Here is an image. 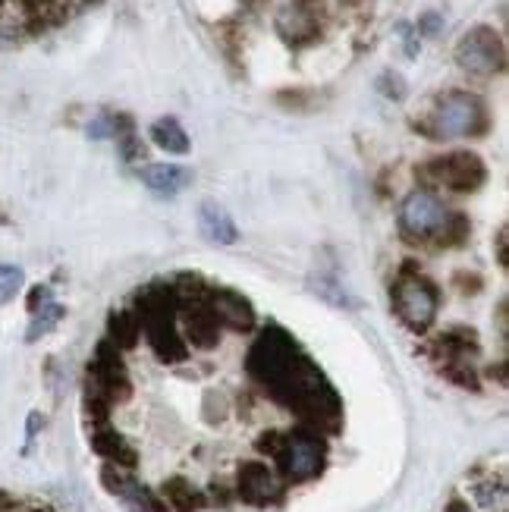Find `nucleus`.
Wrapping results in <instances>:
<instances>
[{
	"label": "nucleus",
	"instance_id": "f257e3e1",
	"mask_svg": "<svg viewBox=\"0 0 509 512\" xmlns=\"http://www.w3.org/2000/svg\"><path fill=\"white\" fill-rule=\"evenodd\" d=\"M277 406L290 409L305 428L318 434H337L343 428V399L327 381L324 371L312 362V355L302 352L299 359L286 368V374L274 387L264 390Z\"/></svg>",
	"mask_w": 509,
	"mask_h": 512
},
{
	"label": "nucleus",
	"instance_id": "f03ea898",
	"mask_svg": "<svg viewBox=\"0 0 509 512\" xmlns=\"http://www.w3.org/2000/svg\"><path fill=\"white\" fill-rule=\"evenodd\" d=\"M428 139H481L491 132V110L488 101L475 92H453L440 95L431 107V114L415 123Z\"/></svg>",
	"mask_w": 509,
	"mask_h": 512
},
{
	"label": "nucleus",
	"instance_id": "7ed1b4c3",
	"mask_svg": "<svg viewBox=\"0 0 509 512\" xmlns=\"http://www.w3.org/2000/svg\"><path fill=\"white\" fill-rule=\"evenodd\" d=\"M390 305L403 327L412 333H428L440 311V286L412 261H406L390 286Z\"/></svg>",
	"mask_w": 509,
	"mask_h": 512
},
{
	"label": "nucleus",
	"instance_id": "20e7f679",
	"mask_svg": "<svg viewBox=\"0 0 509 512\" xmlns=\"http://www.w3.org/2000/svg\"><path fill=\"white\" fill-rule=\"evenodd\" d=\"M302 352L305 349L299 346V340L290 330L280 324H268L258 330V337L252 340L246 352V374L261 390H268L280 381L286 368H290Z\"/></svg>",
	"mask_w": 509,
	"mask_h": 512
},
{
	"label": "nucleus",
	"instance_id": "39448f33",
	"mask_svg": "<svg viewBox=\"0 0 509 512\" xmlns=\"http://www.w3.org/2000/svg\"><path fill=\"white\" fill-rule=\"evenodd\" d=\"M283 481L305 484L327 469V437L299 425L296 431H283V443L274 456Z\"/></svg>",
	"mask_w": 509,
	"mask_h": 512
},
{
	"label": "nucleus",
	"instance_id": "423d86ee",
	"mask_svg": "<svg viewBox=\"0 0 509 512\" xmlns=\"http://www.w3.org/2000/svg\"><path fill=\"white\" fill-rule=\"evenodd\" d=\"M418 176H422L425 186L469 195L488 183V167H484V161L475 151H447V154H440V158H431L428 164H422Z\"/></svg>",
	"mask_w": 509,
	"mask_h": 512
},
{
	"label": "nucleus",
	"instance_id": "0eeeda50",
	"mask_svg": "<svg viewBox=\"0 0 509 512\" xmlns=\"http://www.w3.org/2000/svg\"><path fill=\"white\" fill-rule=\"evenodd\" d=\"M456 66L475 79H494L506 70V44L497 29L475 26L456 41Z\"/></svg>",
	"mask_w": 509,
	"mask_h": 512
},
{
	"label": "nucleus",
	"instance_id": "6e6552de",
	"mask_svg": "<svg viewBox=\"0 0 509 512\" xmlns=\"http://www.w3.org/2000/svg\"><path fill=\"white\" fill-rule=\"evenodd\" d=\"M447 214H450V208L440 202L431 189H415L403 198L396 227H400V236L409 242V246H434V239H437L440 227H444Z\"/></svg>",
	"mask_w": 509,
	"mask_h": 512
},
{
	"label": "nucleus",
	"instance_id": "1a4fd4ad",
	"mask_svg": "<svg viewBox=\"0 0 509 512\" xmlns=\"http://www.w3.org/2000/svg\"><path fill=\"white\" fill-rule=\"evenodd\" d=\"M85 387L101 393L110 406L129 403V396H132V377H129L123 352L114 343L101 340L95 346L92 359H88V365H85Z\"/></svg>",
	"mask_w": 509,
	"mask_h": 512
},
{
	"label": "nucleus",
	"instance_id": "9d476101",
	"mask_svg": "<svg viewBox=\"0 0 509 512\" xmlns=\"http://www.w3.org/2000/svg\"><path fill=\"white\" fill-rule=\"evenodd\" d=\"M324 26H327L324 0H283L274 16V29L290 48L315 44L324 35Z\"/></svg>",
	"mask_w": 509,
	"mask_h": 512
},
{
	"label": "nucleus",
	"instance_id": "9b49d317",
	"mask_svg": "<svg viewBox=\"0 0 509 512\" xmlns=\"http://www.w3.org/2000/svg\"><path fill=\"white\" fill-rule=\"evenodd\" d=\"M142 337L154 359L161 365H183L189 359V346L180 333V315H142Z\"/></svg>",
	"mask_w": 509,
	"mask_h": 512
},
{
	"label": "nucleus",
	"instance_id": "f8f14e48",
	"mask_svg": "<svg viewBox=\"0 0 509 512\" xmlns=\"http://www.w3.org/2000/svg\"><path fill=\"white\" fill-rule=\"evenodd\" d=\"M283 478L271 469L268 462H261V459H249V462H242L239 465V472H236V497L242 503H249V506H274L283 500Z\"/></svg>",
	"mask_w": 509,
	"mask_h": 512
},
{
	"label": "nucleus",
	"instance_id": "ddd939ff",
	"mask_svg": "<svg viewBox=\"0 0 509 512\" xmlns=\"http://www.w3.org/2000/svg\"><path fill=\"white\" fill-rule=\"evenodd\" d=\"M101 484H104V491L114 497L126 512H167L164 500L154 494L148 484H142L139 478H132V472H126V469H117V465L104 462Z\"/></svg>",
	"mask_w": 509,
	"mask_h": 512
},
{
	"label": "nucleus",
	"instance_id": "4468645a",
	"mask_svg": "<svg viewBox=\"0 0 509 512\" xmlns=\"http://www.w3.org/2000/svg\"><path fill=\"white\" fill-rule=\"evenodd\" d=\"M211 311H214V318L217 324L224 327V330H233V333H252L258 327V311L255 305L236 293V289H227V286H208V293L202 299Z\"/></svg>",
	"mask_w": 509,
	"mask_h": 512
},
{
	"label": "nucleus",
	"instance_id": "2eb2a0df",
	"mask_svg": "<svg viewBox=\"0 0 509 512\" xmlns=\"http://www.w3.org/2000/svg\"><path fill=\"white\" fill-rule=\"evenodd\" d=\"M431 359L440 365H459V362H472L478 359L481 352V337L475 327H466V324H456V327H447L444 333H437L428 346Z\"/></svg>",
	"mask_w": 509,
	"mask_h": 512
},
{
	"label": "nucleus",
	"instance_id": "dca6fc26",
	"mask_svg": "<svg viewBox=\"0 0 509 512\" xmlns=\"http://www.w3.org/2000/svg\"><path fill=\"white\" fill-rule=\"evenodd\" d=\"M180 333L189 349L211 352L224 340V327L217 324L214 311L205 302H192L180 308Z\"/></svg>",
	"mask_w": 509,
	"mask_h": 512
},
{
	"label": "nucleus",
	"instance_id": "f3484780",
	"mask_svg": "<svg viewBox=\"0 0 509 512\" xmlns=\"http://www.w3.org/2000/svg\"><path fill=\"white\" fill-rule=\"evenodd\" d=\"M88 443H92V450L107 462V465H117V469H126L132 472L139 465V453L136 447L117 431V428H110V421L107 425H95V428H88Z\"/></svg>",
	"mask_w": 509,
	"mask_h": 512
},
{
	"label": "nucleus",
	"instance_id": "a211bd4d",
	"mask_svg": "<svg viewBox=\"0 0 509 512\" xmlns=\"http://www.w3.org/2000/svg\"><path fill=\"white\" fill-rule=\"evenodd\" d=\"M142 183L148 186V192H154L158 198H173L180 195L189 183H192V173L180 164H148L139 170Z\"/></svg>",
	"mask_w": 509,
	"mask_h": 512
},
{
	"label": "nucleus",
	"instance_id": "6ab92c4d",
	"mask_svg": "<svg viewBox=\"0 0 509 512\" xmlns=\"http://www.w3.org/2000/svg\"><path fill=\"white\" fill-rule=\"evenodd\" d=\"M198 230H202V236L214 242V246H233L239 239L233 217L217 202H202V208H198Z\"/></svg>",
	"mask_w": 509,
	"mask_h": 512
},
{
	"label": "nucleus",
	"instance_id": "aec40b11",
	"mask_svg": "<svg viewBox=\"0 0 509 512\" xmlns=\"http://www.w3.org/2000/svg\"><path fill=\"white\" fill-rule=\"evenodd\" d=\"M161 500H164V506L167 509H173V512H202L205 506H208V497L198 491V487L189 481V478H183V475H173V478H167L164 484H161V494H158Z\"/></svg>",
	"mask_w": 509,
	"mask_h": 512
},
{
	"label": "nucleus",
	"instance_id": "412c9836",
	"mask_svg": "<svg viewBox=\"0 0 509 512\" xmlns=\"http://www.w3.org/2000/svg\"><path fill=\"white\" fill-rule=\"evenodd\" d=\"M107 343H114L120 352H132L142 343V324L132 308H114L107 315Z\"/></svg>",
	"mask_w": 509,
	"mask_h": 512
},
{
	"label": "nucleus",
	"instance_id": "4be33fe9",
	"mask_svg": "<svg viewBox=\"0 0 509 512\" xmlns=\"http://www.w3.org/2000/svg\"><path fill=\"white\" fill-rule=\"evenodd\" d=\"M148 136H151L154 145H158L161 151H167V154H186L189 151V132L183 129V123L176 117H164L158 123H151Z\"/></svg>",
	"mask_w": 509,
	"mask_h": 512
},
{
	"label": "nucleus",
	"instance_id": "5701e85b",
	"mask_svg": "<svg viewBox=\"0 0 509 512\" xmlns=\"http://www.w3.org/2000/svg\"><path fill=\"white\" fill-rule=\"evenodd\" d=\"M469 236H472V220H469V214L450 211L447 220H444V227H440V233L434 239V249H462L469 242Z\"/></svg>",
	"mask_w": 509,
	"mask_h": 512
},
{
	"label": "nucleus",
	"instance_id": "b1692460",
	"mask_svg": "<svg viewBox=\"0 0 509 512\" xmlns=\"http://www.w3.org/2000/svg\"><path fill=\"white\" fill-rule=\"evenodd\" d=\"M63 315H66V308L57 305V302H48V305H41L38 311H32V324L26 330V340L35 343L41 337H48V333L63 321Z\"/></svg>",
	"mask_w": 509,
	"mask_h": 512
},
{
	"label": "nucleus",
	"instance_id": "393cba45",
	"mask_svg": "<svg viewBox=\"0 0 509 512\" xmlns=\"http://www.w3.org/2000/svg\"><path fill=\"white\" fill-rule=\"evenodd\" d=\"M173 289H176V296H180L183 305H192V302H202L205 293H208V280L202 274H192V271H183V274H176L173 280Z\"/></svg>",
	"mask_w": 509,
	"mask_h": 512
},
{
	"label": "nucleus",
	"instance_id": "a878e982",
	"mask_svg": "<svg viewBox=\"0 0 509 512\" xmlns=\"http://www.w3.org/2000/svg\"><path fill=\"white\" fill-rule=\"evenodd\" d=\"M22 286H26V271L16 264H0V305L13 302L22 293Z\"/></svg>",
	"mask_w": 509,
	"mask_h": 512
},
{
	"label": "nucleus",
	"instance_id": "bb28decb",
	"mask_svg": "<svg viewBox=\"0 0 509 512\" xmlns=\"http://www.w3.org/2000/svg\"><path fill=\"white\" fill-rule=\"evenodd\" d=\"M440 374H444L450 384L462 387V390H472V393H478V390H481V377H478V371H475V365H472V362L440 365Z\"/></svg>",
	"mask_w": 509,
	"mask_h": 512
},
{
	"label": "nucleus",
	"instance_id": "cd10ccee",
	"mask_svg": "<svg viewBox=\"0 0 509 512\" xmlns=\"http://www.w3.org/2000/svg\"><path fill=\"white\" fill-rule=\"evenodd\" d=\"M378 88L387 95V98H396L400 101L403 95H406V82H403V76L400 73H384L381 79H378Z\"/></svg>",
	"mask_w": 509,
	"mask_h": 512
},
{
	"label": "nucleus",
	"instance_id": "c85d7f7f",
	"mask_svg": "<svg viewBox=\"0 0 509 512\" xmlns=\"http://www.w3.org/2000/svg\"><path fill=\"white\" fill-rule=\"evenodd\" d=\"M280 443H283V431H264L261 437H258V453H264V456H277V450H280Z\"/></svg>",
	"mask_w": 509,
	"mask_h": 512
},
{
	"label": "nucleus",
	"instance_id": "c756f323",
	"mask_svg": "<svg viewBox=\"0 0 509 512\" xmlns=\"http://www.w3.org/2000/svg\"><path fill=\"white\" fill-rule=\"evenodd\" d=\"M214 409H217V421L227 418V399H224V393H208L205 396V418H214Z\"/></svg>",
	"mask_w": 509,
	"mask_h": 512
},
{
	"label": "nucleus",
	"instance_id": "7c9ffc66",
	"mask_svg": "<svg viewBox=\"0 0 509 512\" xmlns=\"http://www.w3.org/2000/svg\"><path fill=\"white\" fill-rule=\"evenodd\" d=\"M48 302H54V293H51V286H35L32 293H29V299H26L29 311H38L41 305H48Z\"/></svg>",
	"mask_w": 509,
	"mask_h": 512
},
{
	"label": "nucleus",
	"instance_id": "2f4dec72",
	"mask_svg": "<svg viewBox=\"0 0 509 512\" xmlns=\"http://www.w3.org/2000/svg\"><path fill=\"white\" fill-rule=\"evenodd\" d=\"M440 26H444V19H440L437 13H425L422 19H418V32L422 35H437Z\"/></svg>",
	"mask_w": 509,
	"mask_h": 512
},
{
	"label": "nucleus",
	"instance_id": "473e14b6",
	"mask_svg": "<svg viewBox=\"0 0 509 512\" xmlns=\"http://www.w3.org/2000/svg\"><path fill=\"white\" fill-rule=\"evenodd\" d=\"M497 264L503 267H509V258H506V227H500V233H497Z\"/></svg>",
	"mask_w": 509,
	"mask_h": 512
},
{
	"label": "nucleus",
	"instance_id": "72a5a7b5",
	"mask_svg": "<svg viewBox=\"0 0 509 512\" xmlns=\"http://www.w3.org/2000/svg\"><path fill=\"white\" fill-rule=\"evenodd\" d=\"M211 500L217 503V506H230V491H227V487L224 484H211Z\"/></svg>",
	"mask_w": 509,
	"mask_h": 512
},
{
	"label": "nucleus",
	"instance_id": "f704fd0d",
	"mask_svg": "<svg viewBox=\"0 0 509 512\" xmlns=\"http://www.w3.org/2000/svg\"><path fill=\"white\" fill-rule=\"evenodd\" d=\"M456 283H459V286H466V293H469V286H472V289H481V277H475V274H472V277L456 274Z\"/></svg>",
	"mask_w": 509,
	"mask_h": 512
},
{
	"label": "nucleus",
	"instance_id": "c9c22d12",
	"mask_svg": "<svg viewBox=\"0 0 509 512\" xmlns=\"http://www.w3.org/2000/svg\"><path fill=\"white\" fill-rule=\"evenodd\" d=\"M447 512H469V503H462V500L456 497V500H450Z\"/></svg>",
	"mask_w": 509,
	"mask_h": 512
},
{
	"label": "nucleus",
	"instance_id": "e433bc0d",
	"mask_svg": "<svg viewBox=\"0 0 509 512\" xmlns=\"http://www.w3.org/2000/svg\"><path fill=\"white\" fill-rule=\"evenodd\" d=\"M13 509H16V506H13V500L0 494V512H13Z\"/></svg>",
	"mask_w": 509,
	"mask_h": 512
},
{
	"label": "nucleus",
	"instance_id": "4c0bfd02",
	"mask_svg": "<svg viewBox=\"0 0 509 512\" xmlns=\"http://www.w3.org/2000/svg\"><path fill=\"white\" fill-rule=\"evenodd\" d=\"M29 512H51V509H29Z\"/></svg>",
	"mask_w": 509,
	"mask_h": 512
},
{
	"label": "nucleus",
	"instance_id": "58836bf2",
	"mask_svg": "<svg viewBox=\"0 0 509 512\" xmlns=\"http://www.w3.org/2000/svg\"><path fill=\"white\" fill-rule=\"evenodd\" d=\"M349 4H352V0H349Z\"/></svg>",
	"mask_w": 509,
	"mask_h": 512
}]
</instances>
